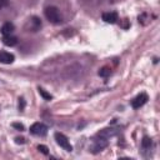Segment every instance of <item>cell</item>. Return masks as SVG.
<instances>
[{
  "mask_svg": "<svg viewBox=\"0 0 160 160\" xmlns=\"http://www.w3.org/2000/svg\"><path fill=\"white\" fill-rule=\"evenodd\" d=\"M44 14L46 16V19L52 22V24H60L62 21L61 19V15H60V11L56 6H48L45 10H44Z\"/></svg>",
  "mask_w": 160,
  "mask_h": 160,
  "instance_id": "cell-1",
  "label": "cell"
},
{
  "mask_svg": "<svg viewBox=\"0 0 160 160\" xmlns=\"http://www.w3.org/2000/svg\"><path fill=\"white\" fill-rule=\"evenodd\" d=\"M40 28H41V20H40L38 16H31V18L26 21V24H25V30H26V31H32V32H35V31L40 30Z\"/></svg>",
  "mask_w": 160,
  "mask_h": 160,
  "instance_id": "cell-2",
  "label": "cell"
},
{
  "mask_svg": "<svg viewBox=\"0 0 160 160\" xmlns=\"http://www.w3.org/2000/svg\"><path fill=\"white\" fill-rule=\"evenodd\" d=\"M55 140H56V142H58V145H60V148H62L64 150H66V151H71L72 150V146H71V144L69 142V139L64 135V134H61V132H55Z\"/></svg>",
  "mask_w": 160,
  "mask_h": 160,
  "instance_id": "cell-3",
  "label": "cell"
},
{
  "mask_svg": "<svg viewBox=\"0 0 160 160\" xmlns=\"http://www.w3.org/2000/svg\"><path fill=\"white\" fill-rule=\"evenodd\" d=\"M30 132L36 136H44L48 132V126L42 122H34L30 126Z\"/></svg>",
  "mask_w": 160,
  "mask_h": 160,
  "instance_id": "cell-4",
  "label": "cell"
},
{
  "mask_svg": "<svg viewBox=\"0 0 160 160\" xmlns=\"http://www.w3.org/2000/svg\"><path fill=\"white\" fill-rule=\"evenodd\" d=\"M108 144H109V142H108V139L99 136L98 139L94 140V144H92V146H91V151H92L94 154H98V152H100L101 150H104V149L108 146Z\"/></svg>",
  "mask_w": 160,
  "mask_h": 160,
  "instance_id": "cell-5",
  "label": "cell"
},
{
  "mask_svg": "<svg viewBox=\"0 0 160 160\" xmlns=\"http://www.w3.org/2000/svg\"><path fill=\"white\" fill-rule=\"evenodd\" d=\"M148 100H149V96L145 92H141V94H139L138 96H135L131 100V106L134 109H140L142 105H145L148 102Z\"/></svg>",
  "mask_w": 160,
  "mask_h": 160,
  "instance_id": "cell-6",
  "label": "cell"
},
{
  "mask_svg": "<svg viewBox=\"0 0 160 160\" xmlns=\"http://www.w3.org/2000/svg\"><path fill=\"white\" fill-rule=\"evenodd\" d=\"M102 20L108 24H115L118 21V14L114 12V11H110V12H104L102 14Z\"/></svg>",
  "mask_w": 160,
  "mask_h": 160,
  "instance_id": "cell-7",
  "label": "cell"
},
{
  "mask_svg": "<svg viewBox=\"0 0 160 160\" xmlns=\"http://www.w3.org/2000/svg\"><path fill=\"white\" fill-rule=\"evenodd\" d=\"M14 59H15V56L11 52L0 51V62H2V64H11L14 61Z\"/></svg>",
  "mask_w": 160,
  "mask_h": 160,
  "instance_id": "cell-8",
  "label": "cell"
},
{
  "mask_svg": "<svg viewBox=\"0 0 160 160\" xmlns=\"http://www.w3.org/2000/svg\"><path fill=\"white\" fill-rule=\"evenodd\" d=\"M14 30H15V26H14V24L10 22V21L2 24V26H1V29H0V31H1L2 35H11V32H12Z\"/></svg>",
  "mask_w": 160,
  "mask_h": 160,
  "instance_id": "cell-9",
  "label": "cell"
},
{
  "mask_svg": "<svg viewBox=\"0 0 160 160\" xmlns=\"http://www.w3.org/2000/svg\"><path fill=\"white\" fill-rule=\"evenodd\" d=\"M2 42L6 46H15L18 44V38L16 36H12V35H4Z\"/></svg>",
  "mask_w": 160,
  "mask_h": 160,
  "instance_id": "cell-10",
  "label": "cell"
},
{
  "mask_svg": "<svg viewBox=\"0 0 160 160\" xmlns=\"http://www.w3.org/2000/svg\"><path fill=\"white\" fill-rule=\"evenodd\" d=\"M115 135V130L114 129H102L99 134H98V136H101V138H105V139H109V138H111V136H114Z\"/></svg>",
  "mask_w": 160,
  "mask_h": 160,
  "instance_id": "cell-11",
  "label": "cell"
},
{
  "mask_svg": "<svg viewBox=\"0 0 160 160\" xmlns=\"http://www.w3.org/2000/svg\"><path fill=\"white\" fill-rule=\"evenodd\" d=\"M99 76H101V78H108L110 74H111V69L109 68V66H102L100 70H99Z\"/></svg>",
  "mask_w": 160,
  "mask_h": 160,
  "instance_id": "cell-12",
  "label": "cell"
},
{
  "mask_svg": "<svg viewBox=\"0 0 160 160\" xmlns=\"http://www.w3.org/2000/svg\"><path fill=\"white\" fill-rule=\"evenodd\" d=\"M151 145H152L151 139H150L149 136H144L142 140H141V148H142V149H150Z\"/></svg>",
  "mask_w": 160,
  "mask_h": 160,
  "instance_id": "cell-13",
  "label": "cell"
},
{
  "mask_svg": "<svg viewBox=\"0 0 160 160\" xmlns=\"http://www.w3.org/2000/svg\"><path fill=\"white\" fill-rule=\"evenodd\" d=\"M38 90H39V94H40V95H41V96H42L45 100H51V99H52V96H51L49 92H46V91H45L42 88H39Z\"/></svg>",
  "mask_w": 160,
  "mask_h": 160,
  "instance_id": "cell-14",
  "label": "cell"
},
{
  "mask_svg": "<svg viewBox=\"0 0 160 160\" xmlns=\"http://www.w3.org/2000/svg\"><path fill=\"white\" fill-rule=\"evenodd\" d=\"M38 150H39L40 152H42L44 155H48V154H49V149H48V146H45V145H39V146H38Z\"/></svg>",
  "mask_w": 160,
  "mask_h": 160,
  "instance_id": "cell-15",
  "label": "cell"
},
{
  "mask_svg": "<svg viewBox=\"0 0 160 160\" xmlns=\"http://www.w3.org/2000/svg\"><path fill=\"white\" fill-rule=\"evenodd\" d=\"M12 126H14V128H16V129H18V130H20V131H22V130H24V125H22V124L14 122V124H12Z\"/></svg>",
  "mask_w": 160,
  "mask_h": 160,
  "instance_id": "cell-16",
  "label": "cell"
},
{
  "mask_svg": "<svg viewBox=\"0 0 160 160\" xmlns=\"http://www.w3.org/2000/svg\"><path fill=\"white\" fill-rule=\"evenodd\" d=\"M20 101H19V109L20 110H24V108H25V101H24V99H19Z\"/></svg>",
  "mask_w": 160,
  "mask_h": 160,
  "instance_id": "cell-17",
  "label": "cell"
},
{
  "mask_svg": "<svg viewBox=\"0 0 160 160\" xmlns=\"http://www.w3.org/2000/svg\"><path fill=\"white\" fill-rule=\"evenodd\" d=\"M15 142H16V144H24V142H25V139H24V138H16V139H15Z\"/></svg>",
  "mask_w": 160,
  "mask_h": 160,
  "instance_id": "cell-18",
  "label": "cell"
},
{
  "mask_svg": "<svg viewBox=\"0 0 160 160\" xmlns=\"http://www.w3.org/2000/svg\"><path fill=\"white\" fill-rule=\"evenodd\" d=\"M8 5V0H0V9L5 8Z\"/></svg>",
  "mask_w": 160,
  "mask_h": 160,
  "instance_id": "cell-19",
  "label": "cell"
}]
</instances>
